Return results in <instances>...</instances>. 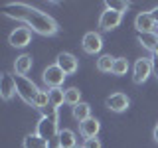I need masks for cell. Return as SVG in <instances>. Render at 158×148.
Returning a JSON list of instances; mask_svg holds the SVG:
<instances>
[{
  "label": "cell",
  "instance_id": "1",
  "mask_svg": "<svg viewBox=\"0 0 158 148\" xmlns=\"http://www.w3.org/2000/svg\"><path fill=\"white\" fill-rule=\"evenodd\" d=\"M24 24L32 30V32H36L40 34V36H56L57 34V22L53 20L49 14L46 12H42V10H38V8H30V12H28V16L26 20H24Z\"/></svg>",
  "mask_w": 158,
  "mask_h": 148
},
{
  "label": "cell",
  "instance_id": "2",
  "mask_svg": "<svg viewBox=\"0 0 158 148\" xmlns=\"http://www.w3.org/2000/svg\"><path fill=\"white\" fill-rule=\"evenodd\" d=\"M40 87L26 75H16V95L26 105H34V99L38 97Z\"/></svg>",
  "mask_w": 158,
  "mask_h": 148
},
{
  "label": "cell",
  "instance_id": "3",
  "mask_svg": "<svg viewBox=\"0 0 158 148\" xmlns=\"http://www.w3.org/2000/svg\"><path fill=\"white\" fill-rule=\"evenodd\" d=\"M59 118H49V117H40L38 125H36V134L42 136L44 140H52L59 134Z\"/></svg>",
  "mask_w": 158,
  "mask_h": 148
},
{
  "label": "cell",
  "instance_id": "4",
  "mask_svg": "<svg viewBox=\"0 0 158 148\" xmlns=\"http://www.w3.org/2000/svg\"><path fill=\"white\" fill-rule=\"evenodd\" d=\"M152 75V61L150 57H140L135 61V65H132V81L136 83V85H142V83H146V79Z\"/></svg>",
  "mask_w": 158,
  "mask_h": 148
},
{
  "label": "cell",
  "instance_id": "5",
  "mask_svg": "<svg viewBox=\"0 0 158 148\" xmlns=\"http://www.w3.org/2000/svg\"><path fill=\"white\" fill-rule=\"evenodd\" d=\"M65 77H67V75L56 65V63H53V65H48L46 69H44V73H42V79H44V83H46L48 89H57V87H61L63 81H65Z\"/></svg>",
  "mask_w": 158,
  "mask_h": 148
},
{
  "label": "cell",
  "instance_id": "6",
  "mask_svg": "<svg viewBox=\"0 0 158 148\" xmlns=\"http://www.w3.org/2000/svg\"><path fill=\"white\" fill-rule=\"evenodd\" d=\"M30 42H32V30H30L28 26L14 28L12 32H10V36H8V43L12 47H18V49L26 47Z\"/></svg>",
  "mask_w": 158,
  "mask_h": 148
},
{
  "label": "cell",
  "instance_id": "7",
  "mask_svg": "<svg viewBox=\"0 0 158 148\" xmlns=\"http://www.w3.org/2000/svg\"><path fill=\"white\" fill-rule=\"evenodd\" d=\"M121 22H123V14L105 8L101 12V16H99V30H103V32H111V30H115V28L121 26Z\"/></svg>",
  "mask_w": 158,
  "mask_h": 148
},
{
  "label": "cell",
  "instance_id": "8",
  "mask_svg": "<svg viewBox=\"0 0 158 148\" xmlns=\"http://www.w3.org/2000/svg\"><path fill=\"white\" fill-rule=\"evenodd\" d=\"M30 4H24V2H10V4H4L2 6V14L6 18H12V20H18V22H24L30 12Z\"/></svg>",
  "mask_w": 158,
  "mask_h": 148
},
{
  "label": "cell",
  "instance_id": "9",
  "mask_svg": "<svg viewBox=\"0 0 158 148\" xmlns=\"http://www.w3.org/2000/svg\"><path fill=\"white\" fill-rule=\"evenodd\" d=\"M81 47L83 51L89 53V56H95V53H99L103 49V38L99 32H87L85 36H83L81 39Z\"/></svg>",
  "mask_w": 158,
  "mask_h": 148
},
{
  "label": "cell",
  "instance_id": "10",
  "mask_svg": "<svg viewBox=\"0 0 158 148\" xmlns=\"http://www.w3.org/2000/svg\"><path fill=\"white\" fill-rule=\"evenodd\" d=\"M56 65L61 69L65 75H73V73H75L77 69H79V61H77V57L73 56V53L63 51V53H59V56H57Z\"/></svg>",
  "mask_w": 158,
  "mask_h": 148
},
{
  "label": "cell",
  "instance_id": "11",
  "mask_svg": "<svg viewBox=\"0 0 158 148\" xmlns=\"http://www.w3.org/2000/svg\"><path fill=\"white\" fill-rule=\"evenodd\" d=\"M105 105L113 113H125L128 109V105H131V101H128V97L125 93H113V95H109L105 99Z\"/></svg>",
  "mask_w": 158,
  "mask_h": 148
},
{
  "label": "cell",
  "instance_id": "12",
  "mask_svg": "<svg viewBox=\"0 0 158 148\" xmlns=\"http://www.w3.org/2000/svg\"><path fill=\"white\" fill-rule=\"evenodd\" d=\"M135 28L136 32H144V34L156 32V22L152 18V12H138L135 18Z\"/></svg>",
  "mask_w": 158,
  "mask_h": 148
},
{
  "label": "cell",
  "instance_id": "13",
  "mask_svg": "<svg viewBox=\"0 0 158 148\" xmlns=\"http://www.w3.org/2000/svg\"><path fill=\"white\" fill-rule=\"evenodd\" d=\"M16 95V77L10 75V73H2L0 77V97L4 101H10Z\"/></svg>",
  "mask_w": 158,
  "mask_h": 148
},
{
  "label": "cell",
  "instance_id": "14",
  "mask_svg": "<svg viewBox=\"0 0 158 148\" xmlns=\"http://www.w3.org/2000/svg\"><path fill=\"white\" fill-rule=\"evenodd\" d=\"M99 130H101V122L93 117L87 118V121H83V122H79V132L85 138H97Z\"/></svg>",
  "mask_w": 158,
  "mask_h": 148
},
{
  "label": "cell",
  "instance_id": "15",
  "mask_svg": "<svg viewBox=\"0 0 158 148\" xmlns=\"http://www.w3.org/2000/svg\"><path fill=\"white\" fill-rule=\"evenodd\" d=\"M32 56H28V53H22V56H18L14 59V71H16V75H28L30 71H32Z\"/></svg>",
  "mask_w": 158,
  "mask_h": 148
},
{
  "label": "cell",
  "instance_id": "16",
  "mask_svg": "<svg viewBox=\"0 0 158 148\" xmlns=\"http://www.w3.org/2000/svg\"><path fill=\"white\" fill-rule=\"evenodd\" d=\"M136 39L138 43H140L144 49H148V51H154L156 46H158V34L156 32H150V34H144V32H136Z\"/></svg>",
  "mask_w": 158,
  "mask_h": 148
},
{
  "label": "cell",
  "instance_id": "17",
  "mask_svg": "<svg viewBox=\"0 0 158 148\" xmlns=\"http://www.w3.org/2000/svg\"><path fill=\"white\" fill-rule=\"evenodd\" d=\"M57 140L61 148H77V134L71 128H61L57 134Z\"/></svg>",
  "mask_w": 158,
  "mask_h": 148
},
{
  "label": "cell",
  "instance_id": "18",
  "mask_svg": "<svg viewBox=\"0 0 158 148\" xmlns=\"http://www.w3.org/2000/svg\"><path fill=\"white\" fill-rule=\"evenodd\" d=\"M22 146L24 148H48V140H44V138L38 136L36 132H32V134H26V136H24Z\"/></svg>",
  "mask_w": 158,
  "mask_h": 148
},
{
  "label": "cell",
  "instance_id": "19",
  "mask_svg": "<svg viewBox=\"0 0 158 148\" xmlns=\"http://www.w3.org/2000/svg\"><path fill=\"white\" fill-rule=\"evenodd\" d=\"M73 118L79 122H83V121H87V118H91V105L89 103H79V105L73 107Z\"/></svg>",
  "mask_w": 158,
  "mask_h": 148
},
{
  "label": "cell",
  "instance_id": "20",
  "mask_svg": "<svg viewBox=\"0 0 158 148\" xmlns=\"http://www.w3.org/2000/svg\"><path fill=\"white\" fill-rule=\"evenodd\" d=\"M113 65H115V57L109 56V53H103L97 59V71L101 73H113Z\"/></svg>",
  "mask_w": 158,
  "mask_h": 148
},
{
  "label": "cell",
  "instance_id": "21",
  "mask_svg": "<svg viewBox=\"0 0 158 148\" xmlns=\"http://www.w3.org/2000/svg\"><path fill=\"white\" fill-rule=\"evenodd\" d=\"M49 91V103H52L53 107H61L63 103H65V91H63L61 87H57V89H48Z\"/></svg>",
  "mask_w": 158,
  "mask_h": 148
},
{
  "label": "cell",
  "instance_id": "22",
  "mask_svg": "<svg viewBox=\"0 0 158 148\" xmlns=\"http://www.w3.org/2000/svg\"><path fill=\"white\" fill-rule=\"evenodd\" d=\"M81 103V91H79L77 87H69L65 89V105H71L75 107Z\"/></svg>",
  "mask_w": 158,
  "mask_h": 148
},
{
  "label": "cell",
  "instance_id": "23",
  "mask_svg": "<svg viewBox=\"0 0 158 148\" xmlns=\"http://www.w3.org/2000/svg\"><path fill=\"white\" fill-rule=\"evenodd\" d=\"M49 105V91H46V89H40L38 97L34 99V109H38V111H42V109H46Z\"/></svg>",
  "mask_w": 158,
  "mask_h": 148
},
{
  "label": "cell",
  "instance_id": "24",
  "mask_svg": "<svg viewBox=\"0 0 158 148\" xmlns=\"http://www.w3.org/2000/svg\"><path fill=\"white\" fill-rule=\"evenodd\" d=\"M131 67L127 57H115V65H113V75H125Z\"/></svg>",
  "mask_w": 158,
  "mask_h": 148
},
{
  "label": "cell",
  "instance_id": "25",
  "mask_svg": "<svg viewBox=\"0 0 158 148\" xmlns=\"http://www.w3.org/2000/svg\"><path fill=\"white\" fill-rule=\"evenodd\" d=\"M105 8L115 10V12L123 14V12H127V10H128V2H123V0H107V2H105Z\"/></svg>",
  "mask_w": 158,
  "mask_h": 148
},
{
  "label": "cell",
  "instance_id": "26",
  "mask_svg": "<svg viewBox=\"0 0 158 148\" xmlns=\"http://www.w3.org/2000/svg\"><path fill=\"white\" fill-rule=\"evenodd\" d=\"M42 117H49V118H59V115H57V107H53L52 103L46 107V109H42Z\"/></svg>",
  "mask_w": 158,
  "mask_h": 148
},
{
  "label": "cell",
  "instance_id": "27",
  "mask_svg": "<svg viewBox=\"0 0 158 148\" xmlns=\"http://www.w3.org/2000/svg\"><path fill=\"white\" fill-rule=\"evenodd\" d=\"M83 148H101V140L99 138H85Z\"/></svg>",
  "mask_w": 158,
  "mask_h": 148
},
{
  "label": "cell",
  "instance_id": "28",
  "mask_svg": "<svg viewBox=\"0 0 158 148\" xmlns=\"http://www.w3.org/2000/svg\"><path fill=\"white\" fill-rule=\"evenodd\" d=\"M150 61H152V75L158 77V56H150Z\"/></svg>",
  "mask_w": 158,
  "mask_h": 148
},
{
  "label": "cell",
  "instance_id": "29",
  "mask_svg": "<svg viewBox=\"0 0 158 148\" xmlns=\"http://www.w3.org/2000/svg\"><path fill=\"white\" fill-rule=\"evenodd\" d=\"M48 148H61V146H59V140H57V136H56V138H52V140L48 142Z\"/></svg>",
  "mask_w": 158,
  "mask_h": 148
},
{
  "label": "cell",
  "instance_id": "30",
  "mask_svg": "<svg viewBox=\"0 0 158 148\" xmlns=\"http://www.w3.org/2000/svg\"><path fill=\"white\" fill-rule=\"evenodd\" d=\"M150 12H152V18H154V22H156V30H158V6H156V8H152Z\"/></svg>",
  "mask_w": 158,
  "mask_h": 148
},
{
  "label": "cell",
  "instance_id": "31",
  "mask_svg": "<svg viewBox=\"0 0 158 148\" xmlns=\"http://www.w3.org/2000/svg\"><path fill=\"white\" fill-rule=\"evenodd\" d=\"M152 136H154V140L158 142V122H156V126H154V130H152Z\"/></svg>",
  "mask_w": 158,
  "mask_h": 148
},
{
  "label": "cell",
  "instance_id": "32",
  "mask_svg": "<svg viewBox=\"0 0 158 148\" xmlns=\"http://www.w3.org/2000/svg\"><path fill=\"white\" fill-rule=\"evenodd\" d=\"M152 56H158V46H156V49H154V51H152Z\"/></svg>",
  "mask_w": 158,
  "mask_h": 148
},
{
  "label": "cell",
  "instance_id": "33",
  "mask_svg": "<svg viewBox=\"0 0 158 148\" xmlns=\"http://www.w3.org/2000/svg\"><path fill=\"white\" fill-rule=\"evenodd\" d=\"M77 148H83V146H77Z\"/></svg>",
  "mask_w": 158,
  "mask_h": 148
}]
</instances>
